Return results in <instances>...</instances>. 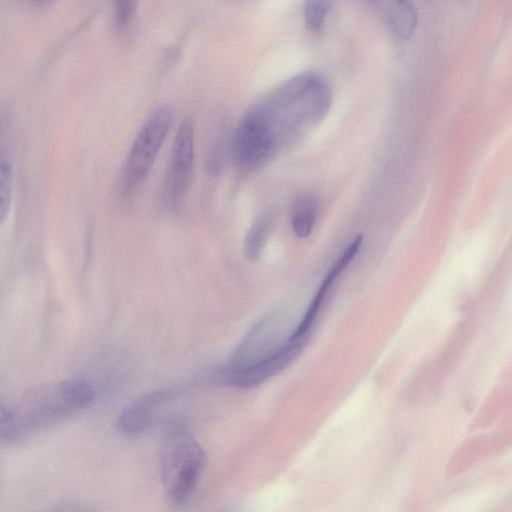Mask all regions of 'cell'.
Listing matches in <instances>:
<instances>
[{
  "instance_id": "cell-8",
  "label": "cell",
  "mask_w": 512,
  "mask_h": 512,
  "mask_svg": "<svg viewBox=\"0 0 512 512\" xmlns=\"http://www.w3.org/2000/svg\"><path fill=\"white\" fill-rule=\"evenodd\" d=\"M319 212V200L314 194L306 193L298 196L293 202L290 212V226L299 238L308 237L316 224Z\"/></svg>"
},
{
  "instance_id": "cell-4",
  "label": "cell",
  "mask_w": 512,
  "mask_h": 512,
  "mask_svg": "<svg viewBox=\"0 0 512 512\" xmlns=\"http://www.w3.org/2000/svg\"><path fill=\"white\" fill-rule=\"evenodd\" d=\"M173 119L172 111L164 106L154 111L138 132L125 161L121 175V191L131 195L146 179Z\"/></svg>"
},
{
  "instance_id": "cell-12",
  "label": "cell",
  "mask_w": 512,
  "mask_h": 512,
  "mask_svg": "<svg viewBox=\"0 0 512 512\" xmlns=\"http://www.w3.org/2000/svg\"><path fill=\"white\" fill-rule=\"evenodd\" d=\"M138 0H113L114 18L120 28L126 27L134 17Z\"/></svg>"
},
{
  "instance_id": "cell-7",
  "label": "cell",
  "mask_w": 512,
  "mask_h": 512,
  "mask_svg": "<svg viewBox=\"0 0 512 512\" xmlns=\"http://www.w3.org/2000/svg\"><path fill=\"white\" fill-rule=\"evenodd\" d=\"M381 20L401 38H409L417 25V14L409 0H369Z\"/></svg>"
},
{
  "instance_id": "cell-11",
  "label": "cell",
  "mask_w": 512,
  "mask_h": 512,
  "mask_svg": "<svg viewBox=\"0 0 512 512\" xmlns=\"http://www.w3.org/2000/svg\"><path fill=\"white\" fill-rule=\"evenodd\" d=\"M12 168L10 163L1 159L0 162V221L6 220L12 203Z\"/></svg>"
},
{
  "instance_id": "cell-5",
  "label": "cell",
  "mask_w": 512,
  "mask_h": 512,
  "mask_svg": "<svg viewBox=\"0 0 512 512\" xmlns=\"http://www.w3.org/2000/svg\"><path fill=\"white\" fill-rule=\"evenodd\" d=\"M194 158V125L192 120L186 117L175 135L163 183L162 198L166 206L173 208L183 199L190 183Z\"/></svg>"
},
{
  "instance_id": "cell-10",
  "label": "cell",
  "mask_w": 512,
  "mask_h": 512,
  "mask_svg": "<svg viewBox=\"0 0 512 512\" xmlns=\"http://www.w3.org/2000/svg\"><path fill=\"white\" fill-rule=\"evenodd\" d=\"M334 0H305L304 21L307 29L318 32L332 9Z\"/></svg>"
},
{
  "instance_id": "cell-3",
  "label": "cell",
  "mask_w": 512,
  "mask_h": 512,
  "mask_svg": "<svg viewBox=\"0 0 512 512\" xmlns=\"http://www.w3.org/2000/svg\"><path fill=\"white\" fill-rule=\"evenodd\" d=\"M205 464V453L191 433L181 427L167 431L160 448L159 468L166 496L174 504L194 491Z\"/></svg>"
},
{
  "instance_id": "cell-1",
  "label": "cell",
  "mask_w": 512,
  "mask_h": 512,
  "mask_svg": "<svg viewBox=\"0 0 512 512\" xmlns=\"http://www.w3.org/2000/svg\"><path fill=\"white\" fill-rule=\"evenodd\" d=\"M332 91L321 74L304 72L284 81L252 105L232 140V154L243 169L270 161L330 110Z\"/></svg>"
},
{
  "instance_id": "cell-9",
  "label": "cell",
  "mask_w": 512,
  "mask_h": 512,
  "mask_svg": "<svg viewBox=\"0 0 512 512\" xmlns=\"http://www.w3.org/2000/svg\"><path fill=\"white\" fill-rule=\"evenodd\" d=\"M274 220L271 211L263 212L254 220L243 242V253L247 260L259 259L273 230Z\"/></svg>"
},
{
  "instance_id": "cell-13",
  "label": "cell",
  "mask_w": 512,
  "mask_h": 512,
  "mask_svg": "<svg viewBox=\"0 0 512 512\" xmlns=\"http://www.w3.org/2000/svg\"><path fill=\"white\" fill-rule=\"evenodd\" d=\"M34 1L37 2V3H46V2H48L50 0H34Z\"/></svg>"
},
{
  "instance_id": "cell-2",
  "label": "cell",
  "mask_w": 512,
  "mask_h": 512,
  "mask_svg": "<svg viewBox=\"0 0 512 512\" xmlns=\"http://www.w3.org/2000/svg\"><path fill=\"white\" fill-rule=\"evenodd\" d=\"M94 397L89 382L69 379L44 384L2 401L0 439L11 443L30 437L86 409Z\"/></svg>"
},
{
  "instance_id": "cell-6",
  "label": "cell",
  "mask_w": 512,
  "mask_h": 512,
  "mask_svg": "<svg viewBox=\"0 0 512 512\" xmlns=\"http://www.w3.org/2000/svg\"><path fill=\"white\" fill-rule=\"evenodd\" d=\"M175 397L169 389L146 392L132 400L119 413L116 427L125 434H138L153 426Z\"/></svg>"
}]
</instances>
